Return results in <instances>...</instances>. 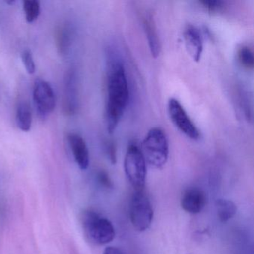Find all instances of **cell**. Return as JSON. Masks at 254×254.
<instances>
[{"label":"cell","instance_id":"1","mask_svg":"<svg viewBox=\"0 0 254 254\" xmlns=\"http://www.w3.org/2000/svg\"><path fill=\"white\" fill-rule=\"evenodd\" d=\"M107 128L112 133L117 128L129 101V87L126 69L121 62L113 61L107 74Z\"/></svg>","mask_w":254,"mask_h":254},{"label":"cell","instance_id":"2","mask_svg":"<svg viewBox=\"0 0 254 254\" xmlns=\"http://www.w3.org/2000/svg\"><path fill=\"white\" fill-rule=\"evenodd\" d=\"M142 154L147 163L161 169L167 163L169 145L166 133L160 127H153L147 133L142 142Z\"/></svg>","mask_w":254,"mask_h":254},{"label":"cell","instance_id":"3","mask_svg":"<svg viewBox=\"0 0 254 254\" xmlns=\"http://www.w3.org/2000/svg\"><path fill=\"white\" fill-rule=\"evenodd\" d=\"M146 161L140 148L131 143L127 147L124 160L125 173L135 191H142L146 181Z\"/></svg>","mask_w":254,"mask_h":254},{"label":"cell","instance_id":"4","mask_svg":"<svg viewBox=\"0 0 254 254\" xmlns=\"http://www.w3.org/2000/svg\"><path fill=\"white\" fill-rule=\"evenodd\" d=\"M82 220L87 236L95 243L106 245L115 238V229L108 218L93 211H87L84 212Z\"/></svg>","mask_w":254,"mask_h":254},{"label":"cell","instance_id":"5","mask_svg":"<svg viewBox=\"0 0 254 254\" xmlns=\"http://www.w3.org/2000/svg\"><path fill=\"white\" fill-rule=\"evenodd\" d=\"M129 215L132 225L137 231L144 232L151 227L154 210L144 190L133 193L129 206Z\"/></svg>","mask_w":254,"mask_h":254},{"label":"cell","instance_id":"6","mask_svg":"<svg viewBox=\"0 0 254 254\" xmlns=\"http://www.w3.org/2000/svg\"><path fill=\"white\" fill-rule=\"evenodd\" d=\"M168 114L174 126L187 137L193 140L200 138V132L192 120L189 117L179 101L172 98L168 102Z\"/></svg>","mask_w":254,"mask_h":254},{"label":"cell","instance_id":"7","mask_svg":"<svg viewBox=\"0 0 254 254\" xmlns=\"http://www.w3.org/2000/svg\"><path fill=\"white\" fill-rule=\"evenodd\" d=\"M33 100L38 115L41 118L48 117L56 107V95L53 87L47 81L35 80L33 88Z\"/></svg>","mask_w":254,"mask_h":254},{"label":"cell","instance_id":"8","mask_svg":"<svg viewBox=\"0 0 254 254\" xmlns=\"http://www.w3.org/2000/svg\"><path fill=\"white\" fill-rule=\"evenodd\" d=\"M207 203L206 193L199 187H191L184 190L181 194V206L187 213H200Z\"/></svg>","mask_w":254,"mask_h":254},{"label":"cell","instance_id":"9","mask_svg":"<svg viewBox=\"0 0 254 254\" xmlns=\"http://www.w3.org/2000/svg\"><path fill=\"white\" fill-rule=\"evenodd\" d=\"M186 49L194 62H200L203 50V39L200 31L192 25H187L184 31Z\"/></svg>","mask_w":254,"mask_h":254},{"label":"cell","instance_id":"10","mask_svg":"<svg viewBox=\"0 0 254 254\" xmlns=\"http://www.w3.org/2000/svg\"><path fill=\"white\" fill-rule=\"evenodd\" d=\"M68 142L73 154L74 158L80 169L85 170L90 163V154L84 139L77 133H69Z\"/></svg>","mask_w":254,"mask_h":254},{"label":"cell","instance_id":"11","mask_svg":"<svg viewBox=\"0 0 254 254\" xmlns=\"http://www.w3.org/2000/svg\"><path fill=\"white\" fill-rule=\"evenodd\" d=\"M144 31L148 40L149 49L153 57H158L160 53V42L157 33V26L152 14L146 12L142 17Z\"/></svg>","mask_w":254,"mask_h":254},{"label":"cell","instance_id":"12","mask_svg":"<svg viewBox=\"0 0 254 254\" xmlns=\"http://www.w3.org/2000/svg\"><path fill=\"white\" fill-rule=\"evenodd\" d=\"M64 108L67 114H73L77 107V90L75 75L68 74L65 83L64 100Z\"/></svg>","mask_w":254,"mask_h":254},{"label":"cell","instance_id":"13","mask_svg":"<svg viewBox=\"0 0 254 254\" xmlns=\"http://www.w3.org/2000/svg\"><path fill=\"white\" fill-rule=\"evenodd\" d=\"M72 31L68 25H62L56 32V43L61 54H66L69 50L72 41Z\"/></svg>","mask_w":254,"mask_h":254},{"label":"cell","instance_id":"14","mask_svg":"<svg viewBox=\"0 0 254 254\" xmlns=\"http://www.w3.org/2000/svg\"><path fill=\"white\" fill-rule=\"evenodd\" d=\"M16 121L19 128L23 131H29L32 127V114L30 106L26 102H20L17 107Z\"/></svg>","mask_w":254,"mask_h":254},{"label":"cell","instance_id":"15","mask_svg":"<svg viewBox=\"0 0 254 254\" xmlns=\"http://www.w3.org/2000/svg\"><path fill=\"white\" fill-rule=\"evenodd\" d=\"M215 206L218 219L222 223L230 221L237 212L236 205L232 200L227 199H218Z\"/></svg>","mask_w":254,"mask_h":254},{"label":"cell","instance_id":"16","mask_svg":"<svg viewBox=\"0 0 254 254\" xmlns=\"http://www.w3.org/2000/svg\"><path fill=\"white\" fill-rule=\"evenodd\" d=\"M237 58L241 66L245 69L248 70L254 69V52L248 46H242L238 50Z\"/></svg>","mask_w":254,"mask_h":254},{"label":"cell","instance_id":"17","mask_svg":"<svg viewBox=\"0 0 254 254\" xmlns=\"http://www.w3.org/2000/svg\"><path fill=\"white\" fill-rule=\"evenodd\" d=\"M23 11L26 21L33 23L39 17L41 13V5L37 0H26L23 2Z\"/></svg>","mask_w":254,"mask_h":254},{"label":"cell","instance_id":"18","mask_svg":"<svg viewBox=\"0 0 254 254\" xmlns=\"http://www.w3.org/2000/svg\"><path fill=\"white\" fill-rule=\"evenodd\" d=\"M199 3L206 11L210 13L220 12L224 9L225 5V3L221 0H203L200 1Z\"/></svg>","mask_w":254,"mask_h":254},{"label":"cell","instance_id":"19","mask_svg":"<svg viewBox=\"0 0 254 254\" xmlns=\"http://www.w3.org/2000/svg\"><path fill=\"white\" fill-rule=\"evenodd\" d=\"M22 61H23V65L26 67L28 73H35L36 70V66H35V61H34L33 56L32 52L29 50H26L22 53Z\"/></svg>","mask_w":254,"mask_h":254},{"label":"cell","instance_id":"20","mask_svg":"<svg viewBox=\"0 0 254 254\" xmlns=\"http://www.w3.org/2000/svg\"><path fill=\"white\" fill-rule=\"evenodd\" d=\"M105 150H106L107 155H108L111 163L115 164L117 162V148H116L115 144L111 141H108L106 142Z\"/></svg>","mask_w":254,"mask_h":254},{"label":"cell","instance_id":"21","mask_svg":"<svg viewBox=\"0 0 254 254\" xmlns=\"http://www.w3.org/2000/svg\"><path fill=\"white\" fill-rule=\"evenodd\" d=\"M97 178L101 185L107 189H111L113 187V183L110 178L109 175L105 171H99L97 174Z\"/></svg>","mask_w":254,"mask_h":254},{"label":"cell","instance_id":"22","mask_svg":"<svg viewBox=\"0 0 254 254\" xmlns=\"http://www.w3.org/2000/svg\"><path fill=\"white\" fill-rule=\"evenodd\" d=\"M102 254H123V253L122 252L121 250L116 247H108L104 250Z\"/></svg>","mask_w":254,"mask_h":254}]
</instances>
